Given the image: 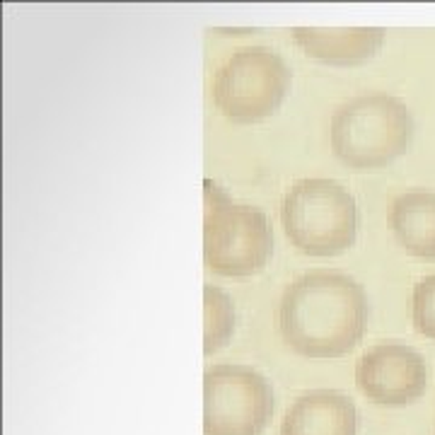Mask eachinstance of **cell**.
<instances>
[{"label":"cell","instance_id":"cell-1","mask_svg":"<svg viewBox=\"0 0 435 435\" xmlns=\"http://www.w3.org/2000/svg\"><path fill=\"white\" fill-rule=\"evenodd\" d=\"M368 295L353 276L315 268L286 286L278 300V331L305 358H339L353 351L368 324Z\"/></svg>","mask_w":435,"mask_h":435},{"label":"cell","instance_id":"cell-2","mask_svg":"<svg viewBox=\"0 0 435 435\" xmlns=\"http://www.w3.org/2000/svg\"><path fill=\"white\" fill-rule=\"evenodd\" d=\"M414 114L389 92H363L336 107L329 126L334 155L353 169H378L394 163L414 140Z\"/></svg>","mask_w":435,"mask_h":435},{"label":"cell","instance_id":"cell-3","mask_svg":"<svg viewBox=\"0 0 435 435\" xmlns=\"http://www.w3.org/2000/svg\"><path fill=\"white\" fill-rule=\"evenodd\" d=\"M281 225L302 254L336 257L353 247L358 206L353 194L336 179L307 177L283 194Z\"/></svg>","mask_w":435,"mask_h":435},{"label":"cell","instance_id":"cell-4","mask_svg":"<svg viewBox=\"0 0 435 435\" xmlns=\"http://www.w3.org/2000/svg\"><path fill=\"white\" fill-rule=\"evenodd\" d=\"M273 232L261 208L237 203L203 179V261L218 276H252L266 266Z\"/></svg>","mask_w":435,"mask_h":435},{"label":"cell","instance_id":"cell-5","mask_svg":"<svg viewBox=\"0 0 435 435\" xmlns=\"http://www.w3.org/2000/svg\"><path fill=\"white\" fill-rule=\"evenodd\" d=\"M293 82L286 58L271 46H239L213 75V102L218 111L237 124H254L281 107Z\"/></svg>","mask_w":435,"mask_h":435},{"label":"cell","instance_id":"cell-6","mask_svg":"<svg viewBox=\"0 0 435 435\" xmlns=\"http://www.w3.org/2000/svg\"><path fill=\"white\" fill-rule=\"evenodd\" d=\"M273 387L257 368L218 363L203 373V433L259 435L273 416Z\"/></svg>","mask_w":435,"mask_h":435},{"label":"cell","instance_id":"cell-7","mask_svg":"<svg viewBox=\"0 0 435 435\" xmlns=\"http://www.w3.org/2000/svg\"><path fill=\"white\" fill-rule=\"evenodd\" d=\"M360 394L380 407L414 404L428 387V363L402 341H380L355 360Z\"/></svg>","mask_w":435,"mask_h":435},{"label":"cell","instance_id":"cell-8","mask_svg":"<svg viewBox=\"0 0 435 435\" xmlns=\"http://www.w3.org/2000/svg\"><path fill=\"white\" fill-rule=\"evenodd\" d=\"M281 435H358V409L339 389H310L286 409Z\"/></svg>","mask_w":435,"mask_h":435},{"label":"cell","instance_id":"cell-9","mask_svg":"<svg viewBox=\"0 0 435 435\" xmlns=\"http://www.w3.org/2000/svg\"><path fill=\"white\" fill-rule=\"evenodd\" d=\"M293 39L310 58L329 66H358L380 51L382 27H293Z\"/></svg>","mask_w":435,"mask_h":435},{"label":"cell","instance_id":"cell-10","mask_svg":"<svg viewBox=\"0 0 435 435\" xmlns=\"http://www.w3.org/2000/svg\"><path fill=\"white\" fill-rule=\"evenodd\" d=\"M389 225L409 254L435 261V192L409 189L389 208Z\"/></svg>","mask_w":435,"mask_h":435},{"label":"cell","instance_id":"cell-11","mask_svg":"<svg viewBox=\"0 0 435 435\" xmlns=\"http://www.w3.org/2000/svg\"><path fill=\"white\" fill-rule=\"evenodd\" d=\"M234 302L228 290L206 283L203 286V353L213 355L234 334Z\"/></svg>","mask_w":435,"mask_h":435},{"label":"cell","instance_id":"cell-12","mask_svg":"<svg viewBox=\"0 0 435 435\" xmlns=\"http://www.w3.org/2000/svg\"><path fill=\"white\" fill-rule=\"evenodd\" d=\"M411 322L421 336L435 341V273L421 278L411 293Z\"/></svg>","mask_w":435,"mask_h":435}]
</instances>
